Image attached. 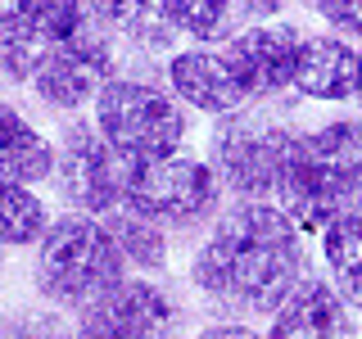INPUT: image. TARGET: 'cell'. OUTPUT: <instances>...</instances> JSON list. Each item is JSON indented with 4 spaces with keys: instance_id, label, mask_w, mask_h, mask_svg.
Segmentation results:
<instances>
[{
    "instance_id": "1",
    "label": "cell",
    "mask_w": 362,
    "mask_h": 339,
    "mask_svg": "<svg viewBox=\"0 0 362 339\" xmlns=\"http://www.w3.org/2000/svg\"><path fill=\"white\" fill-rule=\"evenodd\" d=\"M186 276L199 299L226 316L272 312L308 276L303 231L276 203L235 199L209 222Z\"/></svg>"
},
{
    "instance_id": "2",
    "label": "cell",
    "mask_w": 362,
    "mask_h": 339,
    "mask_svg": "<svg viewBox=\"0 0 362 339\" xmlns=\"http://www.w3.org/2000/svg\"><path fill=\"white\" fill-rule=\"evenodd\" d=\"M272 203L303 235H322L335 218L362 213V122H326L294 136Z\"/></svg>"
},
{
    "instance_id": "3",
    "label": "cell",
    "mask_w": 362,
    "mask_h": 339,
    "mask_svg": "<svg viewBox=\"0 0 362 339\" xmlns=\"http://www.w3.org/2000/svg\"><path fill=\"white\" fill-rule=\"evenodd\" d=\"M127 276V258L118 254L105 218L90 213H59L32 249V290L50 308L82 312L109 285Z\"/></svg>"
},
{
    "instance_id": "4",
    "label": "cell",
    "mask_w": 362,
    "mask_h": 339,
    "mask_svg": "<svg viewBox=\"0 0 362 339\" xmlns=\"http://www.w3.org/2000/svg\"><path fill=\"white\" fill-rule=\"evenodd\" d=\"M95 127L132 163H150V158H168L186 145L190 122L177 95L158 90L154 82H141V77L113 73L95 95Z\"/></svg>"
},
{
    "instance_id": "5",
    "label": "cell",
    "mask_w": 362,
    "mask_h": 339,
    "mask_svg": "<svg viewBox=\"0 0 362 339\" xmlns=\"http://www.w3.org/2000/svg\"><path fill=\"white\" fill-rule=\"evenodd\" d=\"M122 208L158 222L163 231H204L222 213V177L209 158L168 154L150 163H132L127 172V199Z\"/></svg>"
},
{
    "instance_id": "6",
    "label": "cell",
    "mask_w": 362,
    "mask_h": 339,
    "mask_svg": "<svg viewBox=\"0 0 362 339\" xmlns=\"http://www.w3.org/2000/svg\"><path fill=\"white\" fill-rule=\"evenodd\" d=\"M294 136L299 131L249 113V105L235 113H222L218 131L209 141V154H213L209 163L222 177V190H231L235 199H267L272 203Z\"/></svg>"
},
{
    "instance_id": "7",
    "label": "cell",
    "mask_w": 362,
    "mask_h": 339,
    "mask_svg": "<svg viewBox=\"0 0 362 339\" xmlns=\"http://www.w3.org/2000/svg\"><path fill=\"white\" fill-rule=\"evenodd\" d=\"M127 172H132V158L113 150L95 122L73 118L59 127L50 181L73 213L105 218V213L122 208V199H127Z\"/></svg>"
},
{
    "instance_id": "8",
    "label": "cell",
    "mask_w": 362,
    "mask_h": 339,
    "mask_svg": "<svg viewBox=\"0 0 362 339\" xmlns=\"http://www.w3.org/2000/svg\"><path fill=\"white\" fill-rule=\"evenodd\" d=\"M181 331L186 308L158 276H122L73 321V339H177Z\"/></svg>"
},
{
    "instance_id": "9",
    "label": "cell",
    "mask_w": 362,
    "mask_h": 339,
    "mask_svg": "<svg viewBox=\"0 0 362 339\" xmlns=\"http://www.w3.org/2000/svg\"><path fill=\"white\" fill-rule=\"evenodd\" d=\"M109 37H113V32L100 28V23L90 18L77 37L59 41L54 50H45L41 68L32 73V82H28L45 109L77 113L82 105H95V95L105 90V82L118 73Z\"/></svg>"
},
{
    "instance_id": "10",
    "label": "cell",
    "mask_w": 362,
    "mask_h": 339,
    "mask_svg": "<svg viewBox=\"0 0 362 339\" xmlns=\"http://www.w3.org/2000/svg\"><path fill=\"white\" fill-rule=\"evenodd\" d=\"M168 86L186 109L209 113V118H222V113H235L245 105H254L249 95V82L235 64L231 45L226 41H195V45H181L168 59Z\"/></svg>"
},
{
    "instance_id": "11",
    "label": "cell",
    "mask_w": 362,
    "mask_h": 339,
    "mask_svg": "<svg viewBox=\"0 0 362 339\" xmlns=\"http://www.w3.org/2000/svg\"><path fill=\"white\" fill-rule=\"evenodd\" d=\"M86 23H90L86 0H0V32L18 50L23 68H28V82L41 68L45 50L77 37Z\"/></svg>"
},
{
    "instance_id": "12",
    "label": "cell",
    "mask_w": 362,
    "mask_h": 339,
    "mask_svg": "<svg viewBox=\"0 0 362 339\" xmlns=\"http://www.w3.org/2000/svg\"><path fill=\"white\" fill-rule=\"evenodd\" d=\"M267 339H354V303L331 280L303 276L272 308Z\"/></svg>"
},
{
    "instance_id": "13",
    "label": "cell",
    "mask_w": 362,
    "mask_h": 339,
    "mask_svg": "<svg viewBox=\"0 0 362 339\" xmlns=\"http://www.w3.org/2000/svg\"><path fill=\"white\" fill-rule=\"evenodd\" d=\"M299 41L303 37L294 28H286V23H254V28L226 37L254 100H272V95H281V90H290Z\"/></svg>"
},
{
    "instance_id": "14",
    "label": "cell",
    "mask_w": 362,
    "mask_h": 339,
    "mask_svg": "<svg viewBox=\"0 0 362 339\" xmlns=\"http://www.w3.org/2000/svg\"><path fill=\"white\" fill-rule=\"evenodd\" d=\"M290 86L308 100H326V105L354 100L358 50L344 37H303L299 54H294V82Z\"/></svg>"
},
{
    "instance_id": "15",
    "label": "cell",
    "mask_w": 362,
    "mask_h": 339,
    "mask_svg": "<svg viewBox=\"0 0 362 339\" xmlns=\"http://www.w3.org/2000/svg\"><path fill=\"white\" fill-rule=\"evenodd\" d=\"M281 9V0H163V18L177 28V37L190 41H226L235 32L267 23Z\"/></svg>"
},
{
    "instance_id": "16",
    "label": "cell",
    "mask_w": 362,
    "mask_h": 339,
    "mask_svg": "<svg viewBox=\"0 0 362 339\" xmlns=\"http://www.w3.org/2000/svg\"><path fill=\"white\" fill-rule=\"evenodd\" d=\"M54 172V141L14 105H0V181L41 186Z\"/></svg>"
},
{
    "instance_id": "17",
    "label": "cell",
    "mask_w": 362,
    "mask_h": 339,
    "mask_svg": "<svg viewBox=\"0 0 362 339\" xmlns=\"http://www.w3.org/2000/svg\"><path fill=\"white\" fill-rule=\"evenodd\" d=\"M105 226L118 244V254L127 258V271L136 267L141 276H163L168 263H173V231H163L158 222L141 218L132 208H113L105 213Z\"/></svg>"
},
{
    "instance_id": "18",
    "label": "cell",
    "mask_w": 362,
    "mask_h": 339,
    "mask_svg": "<svg viewBox=\"0 0 362 339\" xmlns=\"http://www.w3.org/2000/svg\"><path fill=\"white\" fill-rule=\"evenodd\" d=\"M322 258L331 267V285L362 312V213H344L326 226Z\"/></svg>"
},
{
    "instance_id": "19",
    "label": "cell",
    "mask_w": 362,
    "mask_h": 339,
    "mask_svg": "<svg viewBox=\"0 0 362 339\" xmlns=\"http://www.w3.org/2000/svg\"><path fill=\"white\" fill-rule=\"evenodd\" d=\"M86 9L100 28L141 45H168L177 37V28L163 18V0H86Z\"/></svg>"
},
{
    "instance_id": "20",
    "label": "cell",
    "mask_w": 362,
    "mask_h": 339,
    "mask_svg": "<svg viewBox=\"0 0 362 339\" xmlns=\"http://www.w3.org/2000/svg\"><path fill=\"white\" fill-rule=\"evenodd\" d=\"M50 226V208L32 186L0 181V249H37Z\"/></svg>"
},
{
    "instance_id": "21",
    "label": "cell",
    "mask_w": 362,
    "mask_h": 339,
    "mask_svg": "<svg viewBox=\"0 0 362 339\" xmlns=\"http://www.w3.org/2000/svg\"><path fill=\"white\" fill-rule=\"evenodd\" d=\"M308 5L331 23L335 32H344V37H358L362 41V0H308Z\"/></svg>"
},
{
    "instance_id": "22",
    "label": "cell",
    "mask_w": 362,
    "mask_h": 339,
    "mask_svg": "<svg viewBox=\"0 0 362 339\" xmlns=\"http://www.w3.org/2000/svg\"><path fill=\"white\" fill-rule=\"evenodd\" d=\"M195 339H267V335H258L254 326H245V321H235V316H222V321H209V326H199Z\"/></svg>"
},
{
    "instance_id": "23",
    "label": "cell",
    "mask_w": 362,
    "mask_h": 339,
    "mask_svg": "<svg viewBox=\"0 0 362 339\" xmlns=\"http://www.w3.org/2000/svg\"><path fill=\"white\" fill-rule=\"evenodd\" d=\"M0 82H28V68H23L18 50L9 45L5 32H0Z\"/></svg>"
},
{
    "instance_id": "24",
    "label": "cell",
    "mask_w": 362,
    "mask_h": 339,
    "mask_svg": "<svg viewBox=\"0 0 362 339\" xmlns=\"http://www.w3.org/2000/svg\"><path fill=\"white\" fill-rule=\"evenodd\" d=\"M354 100L362 105V50H358V86H354Z\"/></svg>"
}]
</instances>
